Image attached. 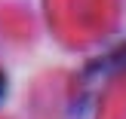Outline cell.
<instances>
[{"mask_svg":"<svg viewBox=\"0 0 126 119\" xmlns=\"http://www.w3.org/2000/svg\"><path fill=\"white\" fill-rule=\"evenodd\" d=\"M49 6L62 34H68L71 40H86L108 28L117 0H49Z\"/></svg>","mask_w":126,"mask_h":119,"instance_id":"cell-1","label":"cell"},{"mask_svg":"<svg viewBox=\"0 0 126 119\" xmlns=\"http://www.w3.org/2000/svg\"><path fill=\"white\" fill-rule=\"evenodd\" d=\"M108 119H126V86L117 95H111V104H108Z\"/></svg>","mask_w":126,"mask_h":119,"instance_id":"cell-2","label":"cell"}]
</instances>
